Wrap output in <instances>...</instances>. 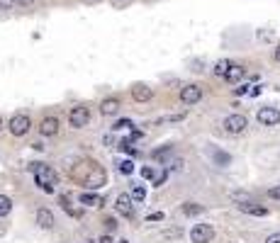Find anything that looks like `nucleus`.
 Returning <instances> with one entry per match:
<instances>
[{
	"label": "nucleus",
	"instance_id": "obj_8",
	"mask_svg": "<svg viewBox=\"0 0 280 243\" xmlns=\"http://www.w3.org/2000/svg\"><path fill=\"white\" fill-rule=\"evenodd\" d=\"M256 120H258V124H263V126H276L280 122V110L278 107H261L256 112Z\"/></svg>",
	"mask_w": 280,
	"mask_h": 243
},
{
	"label": "nucleus",
	"instance_id": "obj_31",
	"mask_svg": "<svg viewBox=\"0 0 280 243\" xmlns=\"http://www.w3.org/2000/svg\"><path fill=\"white\" fill-rule=\"evenodd\" d=\"M146 219H149V221H161V219H163V214H161V212H156V214H149Z\"/></svg>",
	"mask_w": 280,
	"mask_h": 243
},
{
	"label": "nucleus",
	"instance_id": "obj_17",
	"mask_svg": "<svg viewBox=\"0 0 280 243\" xmlns=\"http://www.w3.org/2000/svg\"><path fill=\"white\" fill-rule=\"evenodd\" d=\"M229 197H231V202H236V204H249V202H254V197H251L249 192H241V190L231 192Z\"/></svg>",
	"mask_w": 280,
	"mask_h": 243
},
{
	"label": "nucleus",
	"instance_id": "obj_11",
	"mask_svg": "<svg viewBox=\"0 0 280 243\" xmlns=\"http://www.w3.org/2000/svg\"><path fill=\"white\" fill-rule=\"evenodd\" d=\"M151 88L149 85H144V83H137V85H132V97L137 100V102H149L151 100Z\"/></svg>",
	"mask_w": 280,
	"mask_h": 243
},
{
	"label": "nucleus",
	"instance_id": "obj_30",
	"mask_svg": "<svg viewBox=\"0 0 280 243\" xmlns=\"http://www.w3.org/2000/svg\"><path fill=\"white\" fill-rule=\"evenodd\" d=\"M127 126H134V124H132L129 120H120L115 126H112V129H127Z\"/></svg>",
	"mask_w": 280,
	"mask_h": 243
},
{
	"label": "nucleus",
	"instance_id": "obj_36",
	"mask_svg": "<svg viewBox=\"0 0 280 243\" xmlns=\"http://www.w3.org/2000/svg\"><path fill=\"white\" fill-rule=\"evenodd\" d=\"M249 93V85H244V88H236V95H246Z\"/></svg>",
	"mask_w": 280,
	"mask_h": 243
},
{
	"label": "nucleus",
	"instance_id": "obj_23",
	"mask_svg": "<svg viewBox=\"0 0 280 243\" xmlns=\"http://www.w3.org/2000/svg\"><path fill=\"white\" fill-rule=\"evenodd\" d=\"M132 197H134V202H144V197H146V190H144L141 185H137V187L132 190Z\"/></svg>",
	"mask_w": 280,
	"mask_h": 243
},
{
	"label": "nucleus",
	"instance_id": "obj_12",
	"mask_svg": "<svg viewBox=\"0 0 280 243\" xmlns=\"http://www.w3.org/2000/svg\"><path fill=\"white\" fill-rule=\"evenodd\" d=\"M244 75H246V68L239 66V63H231L229 71H227V75H224V80L227 83H239V80H244Z\"/></svg>",
	"mask_w": 280,
	"mask_h": 243
},
{
	"label": "nucleus",
	"instance_id": "obj_7",
	"mask_svg": "<svg viewBox=\"0 0 280 243\" xmlns=\"http://www.w3.org/2000/svg\"><path fill=\"white\" fill-rule=\"evenodd\" d=\"M132 194L129 192H120L117 194V202H115V209L122 214V217H127V219H132L134 217V204H132Z\"/></svg>",
	"mask_w": 280,
	"mask_h": 243
},
{
	"label": "nucleus",
	"instance_id": "obj_4",
	"mask_svg": "<svg viewBox=\"0 0 280 243\" xmlns=\"http://www.w3.org/2000/svg\"><path fill=\"white\" fill-rule=\"evenodd\" d=\"M7 126H10V134H12V136H25V134L32 129V120H29L27 115H15Z\"/></svg>",
	"mask_w": 280,
	"mask_h": 243
},
{
	"label": "nucleus",
	"instance_id": "obj_10",
	"mask_svg": "<svg viewBox=\"0 0 280 243\" xmlns=\"http://www.w3.org/2000/svg\"><path fill=\"white\" fill-rule=\"evenodd\" d=\"M120 100L117 97H107V100H102L100 102V115H105V117H112V115H117L120 112Z\"/></svg>",
	"mask_w": 280,
	"mask_h": 243
},
{
	"label": "nucleus",
	"instance_id": "obj_40",
	"mask_svg": "<svg viewBox=\"0 0 280 243\" xmlns=\"http://www.w3.org/2000/svg\"><path fill=\"white\" fill-rule=\"evenodd\" d=\"M0 129H2V122H0Z\"/></svg>",
	"mask_w": 280,
	"mask_h": 243
},
{
	"label": "nucleus",
	"instance_id": "obj_14",
	"mask_svg": "<svg viewBox=\"0 0 280 243\" xmlns=\"http://www.w3.org/2000/svg\"><path fill=\"white\" fill-rule=\"evenodd\" d=\"M239 209H241L244 214H251V217H268V209L261 207V204H254V202H249V204H239Z\"/></svg>",
	"mask_w": 280,
	"mask_h": 243
},
{
	"label": "nucleus",
	"instance_id": "obj_3",
	"mask_svg": "<svg viewBox=\"0 0 280 243\" xmlns=\"http://www.w3.org/2000/svg\"><path fill=\"white\" fill-rule=\"evenodd\" d=\"M214 239V229L210 224H195L190 229V241L193 243H210Z\"/></svg>",
	"mask_w": 280,
	"mask_h": 243
},
{
	"label": "nucleus",
	"instance_id": "obj_27",
	"mask_svg": "<svg viewBox=\"0 0 280 243\" xmlns=\"http://www.w3.org/2000/svg\"><path fill=\"white\" fill-rule=\"evenodd\" d=\"M268 197H271V199H280V185H273V187L268 190Z\"/></svg>",
	"mask_w": 280,
	"mask_h": 243
},
{
	"label": "nucleus",
	"instance_id": "obj_34",
	"mask_svg": "<svg viewBox=\"0 0 280 243\" xmlns=\"http://www.w3.org/2000/svg\"><path fill=\"white\" fill-rule=\"evenodd\" d=\"M105 226H107V229H112V231H115V229H117V221H115V219H107V221H105Z\"/></svg>",
	"mask_w": 280,
	"mask_h": 243
},
{
	"label": "nucleus",
	"instance_id": "obj_1",
	"mask_svg": "<svg viewBox=\"0 0 280 243\" xmlns=\"http://www.w3.org/2000/svg\"><path fill=\"white\" fill-rule=\"evenodd\" d=\"M29 170H32V175H34L37 185H39L44 192H49V194H54V192H56L59 175H56V170H54L51 166H47V163L37 161V163H32V166H29Z\"/></svg>",
	"mask_w": 280,
	"mask_h": 243
},
{
	"label": "nucleus",
	"instance_id": "obj_33",
	"mask_svg": "<svg viewBox=\"0 0 280 243\" xmlns=\"http://www.w3.org/2000/svg\"><path fill=\"white\" fill-rule=\"evenodd\" d=\"M168 166H171V163H168ZM171 168H173V170H180V168H183V161H180V158H176Z\"/></svg>",
	"mask_w": 280,
	"mask_h": 243
},
{
	"label": "nucleus",
	"instance_id": "obj_37",
	"mask_svg": "<svg viewBox=\"0 0 280 243\" xmlns=\"http://www.w3.org/2000/svg\"><path fill=\"white\" fill-rule=\"evenodd\" d=\"M273 59H276V61H278V63H280V44H278V47H276V51H273Z\"/></svg>",
	"mask_w": 280,
	"mask_h": 243
},
{
	"label": "nucleus",
	"instance_id": "obj_24",
	"mask_svg": "<svg viewBox=\"0 0 280 243\" xmlns=\"http://www.w3.org/2000/svg\"><path fill=\"white\" fill-rule=\"evenodd\" d=\"M214 161H217L219 166H229V161H231V158H229L227 153H219V151H214Z\"/></svg>",
	"mask_w": 280,
	"mask_h": 243
},
{
	"label": "nucleus",
	"instance_id": "obj_22",
	"mask_svg": "<svg viewBox=\"0 0 280 243\" xmlns=\"http://www.w3.org/2000/svg\"><path fill=\"white\" fill-rule=\"evenodd\" d=\"M117 170H120L122 175H132V173H134V163H132V161H122Z\"/></svg>",
	"mask_w": 280,
	"mask_h": 243
},
{
	"label": "nucleus",
	"instance_id": "obj_16",
	"mask_svg": "<svg viewBox=\"0 0 280 243\" xmlns=\"http://www.w3.org/2000/svg\"><path fill=\"white\" fill-rule=\"evenodd\" d=\"M173 151H176V148H173L171 144H166V146L156 148V151L151 153V158H153V161H166V158H171V156H173Z\"/></svg>",
	"mask_w": 280,
	"mask_h": 243
},
{
	"label": "nucleus",
	"instance_id": "obj_9",
	"mask_svg": "<svg viewBox=\"0 0 280 243\" xmlns=\"http://www.w3.org/2000/svg\"><path fill=\"white\" fill-rule=\"evenodd\" d=\"M37 129H39L42 136H56L59 134V117H44Z\"/></svg>",
	"mask_w": 280,
	"mask_h": 243
},
{
	"label": "nucleus",
	"instance_id": "obj_19",
	"mask_svg": "<svg viewBox=\"0 0 280 243\" xmlns=\"http://www.w3.org/2000/svg\"><path fill=\"white\" fill-rule=\"evenodd\" d=\"M12 212V199L7 194H0V217H7Z\"/></svg>",
	"mask_w": 280,
	"mask_h": 243
},
{
	"label": "nucleus",
	"instance_id": "obj_39",
	"mask_svg": "<svg viewBox=\"0 0 280 243\" xmlns=\"http://www.w3.org/2000/svg\"><path fill=\"white\" fill-rule=\"evenodd\" d=\"M112 2H117V5H125V2H132V0H112Z\"/></svg>",
	"mask_w": 280,
	"mask_h": 243
},
{
	"label": "nucleus",
	"instance_id": "obj_15",
	"mask_svg": "<svg viewBox=\"0 0 280 243\" xmlns=\"http://www.w3.org/2000/svg\"><path fill=\"white\" fill-rule=\"evenodd\" d=\"M78 202L85 204V207H102V197L95 194V192H83V194L78 197Z\"/></svg>",
	"mask_w": 280,
	"mask_h": 243
},
{
	"label": "nucleus",
	"instance_id": "obj_29",
	"mask_svg": "<svg viewBox=\"0 0 280 243\" xmlns=\"http://www.w3.org/2000/svg\"><path fill=\"white\" fill-rule=\"evenodd\" d=\"M17 0H0V10H12Z\"/></svg>",
	"mask_w": 280,
	"mask_h": 243
},
{
	"label": "nucleus",
	"instance_id": "obj_2",
	"mask_svg": "<svg viewBox=\"0 0 280 243\" xmlns=\"http://www.w3.org/2000/svg\"><path fill=\"white\" fill-rule=\"evenodd\" d=\"M88 122H90V110L83 107V105L73 107L69 112V124L73 129H83V126H88Z\"/></svg>",
	"mask_w": 280,
	"mask_h": 243
},
{
	"label": "nucleus",
	"instance_id": "obj_6",
	"mask_svg": "<svg viewBox=\"0 0 280 243\" xmlns=\"http://www.w3.org/2000/svg\"><path fill=\"white\" fill-rule=\"evenodd\" d=\"M222 126H224L227 134H241V131L249 126V120H246L244 115H229L227 120L222 122Z\"/></svg>",
	"mask_w": 280,
	"mask_h": 243
},
{
	"label": "nucleus",
	"instance_id": "obj_26",
	"mask_svg": "<svg viewBox=\"0 0 280 243\" xmlns=\"http://www.w3.org/2000/svg\"><path fill=\"white\" fill-rule=\"evenodd\" d=\"M141 175H144L146 180H153V178H156V173H153V168H149V166H146V168H141Z\"/></svg>",
	"mask_w": 280,
	"mask_h": 243
},
{
	"label": "nucleus",
	"instance_id": "obj_18",
	"mask_svg": "<svg viewBox=\"0 0 280 243\" xmlns=\"http://www.w3.org/2000/svg\"><path fill=\"white\" fill-rule=\"evenodd\" d=\"M180 209H183V214H188V217H193V214H203V212H205V207H200V204H195V202H185Z\"/></svg>",
	"mask_w": 280,
	"mask_h": 243
},
{
	"label": "nucleus",
	"instance_id": "obj_28",
	"mask_svg": "<svg viewBox=\"0 0 280 243\" xmlns=\"http://www.w3.org/2000/svg\"><path fill=\"white\" fill-rule=\"evenodd\" d=\"M258 39H261V42H271V39H273V32H266V29H261V32H258Z\"/></svg>",
	"mask_w": 280,
	"mask_h": 243
},
{
	"label": "nucleus",
	"instance_id": "obj_25",
	"mask_svg": "<svg viewBox=\"0 0 280 243\" xmlns=\"http://www.w3.org/2000/svg\"><path fill=\"white\" fill-rule=\"evenodd\" d=\"M166 178H168V170H163V173H158V175L153 178V187H158V185H163V182H166Z\"/></svg>",
	"mask_w": 280,
	"mask_h": 243
},
{
	"label": "nucleus",
	"instance_id": "obj_20",
	"mask_svg": "<svg viewBox=\"0 0 280 243\" xmlns=\"http://www.w3.org/2000/svg\"><path fill=\"white\" fill-rule=\"evenodd\" d=\"M229 66H231L229 61H227V59H222V61H217V63H214V68H212V71H214V75L224 78V75H227V71H229Z\"/></svg>",
	"mask_w": 280,
	"mask_h": 243
},
{
	"label": "nucleus",
	"instance_id": "obj_5",
	"mask_svg": "<svg viewBox=\"0 0 280 243\" xmlns=\"http://www.w3.org/2000/svg\"><path fill=\"white\" fill-rule=\"evenodd\" d=\"M200 100H203V88L200 85L190 83V85L180 88V102L183 105H198Z\"/></svg>",
	"mask_w": 280,
	"mask_h": 243
},
{
	"label": "nucleus",
	"instance_id": "obj_13",
	"mask_svg": "<svg viewBox=\"0 0 280 243\" xmlns=\"http://www.w3.org/2000/svg\"><path fill=\"white\" fill-rule=\"evenodd\" d=\"M37 224L42 226V229H54V224H56V219H54V214L49 212V209H37Z\"/></svg>",
	"mask_w": 280,
	"mask_h": 243
},
{
	"label": "nucleus",
	"instance_id": "obj_35",
	"mask_svg": "<svg viewBox=\"0 0 280 243\" xmlns=\"http://www.w3.org/2000/svg\"><path fill=\"white\" fill-rule=\"evenodd\" d=\"M98 243H115L112 241V236H107V234H105V236H100V241Z\"/></svg>",
	"mask_w": 280,
	"mask_h": 243
},
{
	"label": "nucleus",
	"instance_id": "obj_32",
	"mask_svg": "<svg viewBox=\"0 0 280 243\" xmlns=\"http://www.w3.org/2000/svg\"><path fill=\"white\" fill-rule=\"evenodd\" d=\"M266 243H280V234H271V236L266 239Z\"/></svg>",
	"mask_w": 280,
	"mask_h": 243
},
{
	"label": "nucleus",
	"instance_id": "obj_38",
	"mask_svg": "<svg viewBox=\"0 0 280 243\" xmlns=\"http://www.w3.org/2000/svg\"><path fill=\"white\" fill-rule=\"evenodd\" d=\"M17 2H20V5H32L34 0H17Z\"/></svg>",
	"mask_w": 280,
	"mask_h": 243
},
{
	"label": "nucleus",
	"instance_id": "obj_21",
	"mask_svg": "<svg viewBox=\"0 0 280 243\" xmlns=\"http://www.w3.org/2000/svg\"><path fill=\"white\" fill-rule=\"evenodd\" d=\"M120 151H125V153H129V156H134V153H137V148H134L132 139H125V141L120 144Z\"/></svg>",
	"mask_w": 280,
	"mask_h": 243
}]
</instances>
